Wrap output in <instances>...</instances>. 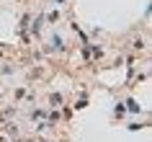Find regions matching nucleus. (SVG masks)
Wrapping results in <instances>:
<instances>
[{
  "label": "nucleus",
  "instance_id": "nucleus-1",
  "mask_svg": "<svg viewBox=\"0 0 152 142\" xmlns=\"http://www.w3.org/2000/svg\"><path fill=\"white\" fill-rule=\"evenodd\" d=\"M126 106H129V111H134V114H137V111H139V103H137V101H129Z\"/></svg>",
  "mask_w": 152,
  "mask_h": 142
}]
</instances>
